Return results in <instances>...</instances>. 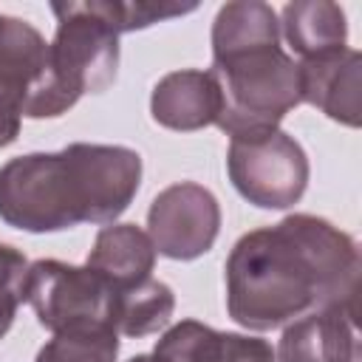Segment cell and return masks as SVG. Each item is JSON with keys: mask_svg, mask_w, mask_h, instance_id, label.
<instances>
[{"mask_svg": "<svg viewBox=\"0 0 362 362\" xmlns=\"http://www.w3.org/2000/svg\"><path fill=\"white\" fill-rule=\"evenodd\" d=\"M90 8L116 31H136L153 23L181 17L195 11V3H173V0H90Z\"/></svg>", "mask_w": 362, "mask_h": 362, "instance_id": "2e32d148", "label": "cell"}, {"mask_svg": "<svg viewBox=\"0 0 362 362\" xmlns=\"http://www.w3.org/2000/svg\"><path fill=\"white\" fill-rule=\"evenodd\" d=\"M23 107H25L23 96L0 82V147H8L17 139L20 122H23Z\"/></svg>", "mask_w": 362, "mask_h": 362, "instance_id": "ac0fdd59", "label": "cell"}, {"mask_svg": "<svg viewBox=\"0 0 362 362\" xmlns=\"http://www.w3.org/2000/svg\"><path fill=\"white\" fill-rule=\"evenodd\" d=\"M280 25H283L286 42L300 59L339 51L345 48V40H348L345 11L328 0L286 3L280 11Z\"/></svg>", "mask_w": 362, "mask_h": 362, "instance_id": "4fadbf2b", "label": "cell"}, {"mask_svg": "<svg viewBox=\"0 0 362 362\" xmlns=\"http://www.w3.org/2000/svg\"><path fill=\"white\" fill-rule=\"evenodd\" d=\"M226 311L249 331H272L331 305L356 303V240L317 215H288L238 238L226 257Z\"/></svg>", "mask_w": 362, "mask_h": 362, "instance_id": "6da1fadb", "label": "cell"}, {"mask_svg": "<svg viewBox=\"0 0 362 362\" xmlns=\"http://www.w3.org/2000/svg\"><path fill=\"white\" fill-rule=\"evenodd\" d=\"M164 362H277L272 342L260 337L215 331L198 320H181L156 342Z\"/></svg>", "mask_w": 362, "mask_h": 362, "instance_id": "30bf717a", "label": "cell"}, {"mask_svg": "<svg viewBox=\"0 0 362 362\" xmlns=\"http://www.w3.org/2000/svg\"><path fill=\"white\" fill-rule=\"evenodd\" d=\"M57 34L48 45L45 85L28 119H54L79 102L85 93H102L116 82L119 34L85 3H51Z\"/></svg>", "mask_w": 362, "mask_h": 362, "instance_id": "277c9868", "label": "cell"}, {"mask_svg": "<svg viewBox=\"0 0 362 362\" xmlns=\"http://www.w3.org/2000/svg\"><path fill=\"white\" fill-rule=\"evenodd\" d=\"M28 260L8 243H0V339L11 328L20 303H25V274Z\"/></svg>", "mask_w": 362, "mask_h": 362, "instance_id": "e0dca14e", "label": "cell"}, {"mask_svg": "<svg viewBox=\"0 0 362 362\" xmlns=\"http://www.w3.org/2000/svg\"><path fill=\"white\" fill-rule=\"evenodd\" d=\"M300 96L322 110L328 119L359 127L362 122V54L356 48H339L311 59H300Z\"/></svg>", "mask_w": 362, "mask_h": 362, "instance_id": "9c48e42d", "label": "cell"}, {"mask_svg": "<svg viewBox=\"0 0 362 362\" xmlns=\"http://www.w3.org/2000/svg\"><path fill=\"white\" fill-rule=\"evenodd\" d=\"M218 232L221 204L195 181L170 184L147 209V235L156 252L170 260H195L206 255Z\"/></svg>", "mask_w": 362, "mask_h": 362, "instance_id": "52a82bcc", "label": "cell"}, {"mask_svg": "<svg viewBox=\"0 0 362 362\" xmlns=\"http://www.w3.org/2000/svg\"><path fill=\"white\" fill-rule=\"evenodd\" d=\"M274 354L277 362H362L356 303H331L291 320Z\"/></svg>", "mask_w": 362, "mask_h": 362, "instance_id": "ba28073f", "label": "cell"}, {"mask_svg": "<svg viewBox=\"0 0 362 362\" xmlns=\"http://www.w3.org/2000/svg\"><path fill=\"white\" fill-rule=\"evenodd\" d=\"M141 187V156L122 144L74 141L0 167V221L23 232L113 223Z\"/></svg>", "mask_w": 362, "mask_h": 362, "instance_id": "7a4b0ae2", "label": "cell"}, {"mask_svg": "<svg viewBox=\"0 0 362 362\" xmlns=\"http://www.w3.org/2000/svg\"><path fill=\"white\" fill-rule=\"evenodd\" d=\"M221 90L215 124L226 136L277 130L300 96V68L280 48L277 11L260 0H235L212 23V68Z\"/></svg>", "mask_w": 362, "mask_h": 362, "instance_id": "3957f363", "label": "cell"}, {"mask_svg": "<svg viewBox=\"0 0 362 362\" xmlns=\"http://www.w3.org/2000/svg\"><path fill=\"white\" fill-rule=\"evenodd\" d=\"M221 110V90L209 71L187 68L161 76L150 93L153 119L178 133H192L215 124Z\"/></svg>", "mask_w": 362, "mask_h": 362, "instance_id": "8fae6325", "label": "cell"}, {"mask_svg": "<svg viewBox=\"0 0 362 362\" xmlns=\"http://www.w3.org/2000/svg\"><path fill=\"white\" fill-rule=\"evenodd\" d=\"M119 334L110 328H71L54 334L34 362H116Z\"/></svg>", "mask_w": 362, "mask_h": 362, "instance_id": "9a60e30c", "label": "cell"}, {"mask_svg": "<svg viewBox=\"0 0 362 362\" xmlns=\"http://www.w3.org/2000/svg\"><path fill=\"white\" fill-rule=\"evenodd\" d=\"M232 187L260 209H288L308 187V156L280 127L260 136H235L226 153Z\"/></svg>", "mask_w": 362, "mask_h": 362, "instance_id": "8992f818", "label": "cell"}, {"mask_svg": "<svg viewBox=\"0 0 362 362\" xmlns=\"http://www.w3.org/2000/svg\"><path fill=\"white\" fill-rule=\"evenodd\" d=\"M127 362H164V359H158L156 354H139V356H133V359H127Z\"/></svg>", "mask_w": 362, "mask_h": 362, "instance_id": "d6986e66", "label": "cell"}, {"mask_svg": "<svg viewBox=\"0 0 362 362\" xmlns=\"http://www.w3.org/2000/svg\"><path fill=\"white\" fill-rule=\"evenodd\" d=\"M175 311V294L167 283L147 277L119 294L116 331L124 337H147L161 331Z\"/></svg>", "mask_w": 362, "mask_h": 362, "instance_id": "5bb4252c", "label": "cell"}, {"mask_svg": "<svg viewBox=\"0 0 362 362\" xmlns=\"http://www.w3.org/2000/svg\"><path fill=\"white\" fill-rule=\"evenodd\" d=\"M119 294L93 269L62 260H34L25 274V303L34 308L37 322L54 334L71 328L116 331Z\"/></svg>", "mask_w": 362, "mask_h": 362, "instance_id": "5b68a950", "label": "cell"}, {"mask_svg": "<svg viewBox=\"0 0 362 362\" xmlns=\"http://www.w3.org/2000/svg\"><path fill=\"white\" fill-rule=\"evenodd\" d=\"M156 255L158 252L144 229L136 223H110L99 229L85 266L124 291L153 277L150 272L156 266Z\"/></svg>", "mask_w": 362, "mask_h": 362, "instance_id": "7c38bea8", "label": "cell"}]
</instances>
